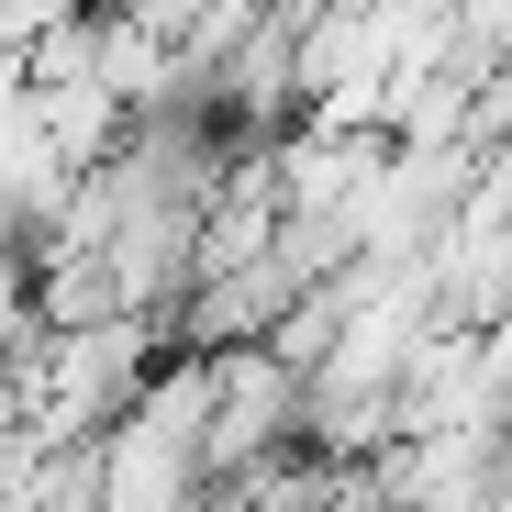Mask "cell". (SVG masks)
Returning a JSON list of instances; mask_svg holds the SVG:
<instances>
[{
	"label": "cell",
	"mask_w": 512,
	"mask_h": 512,
	"mask_svg": "<svg viewBox=\"0 0 512 512\" xmlns=\"http://www.w3.org/2000/svg\"><path fill=\"white\" fill-rule=\"evenodd\" d=\"M156 323H78V334H34V357L12 368L23 379V423L56 446H101L112 423H134V401L156 390Z\"/></svg>",
	"instance_id": "1"
}]
</instances>
